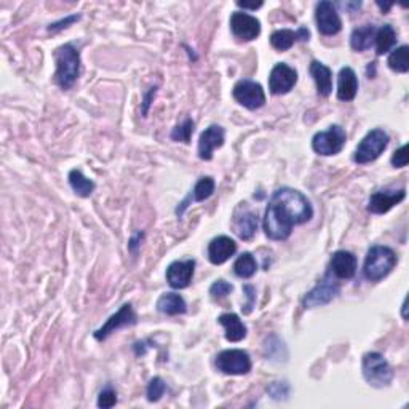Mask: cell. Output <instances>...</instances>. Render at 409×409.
Listing matches in <instances>:
<instances>
[{"label":"cell","instance_id":"cell-23","mask_svg":"<svg viewBox=\"0 0 409 409\" xmlns=\"http://www.w3.org/2000/svg\"><path fill=\"white\" fill-rule=\"evenodd\" d=\"M218 321L224 326L225 339H227L229 343H240V340L247 338L248 329L237 314H223L218 319Z\"/></svg>","mask_w":409,"mask_h":409},{"label":"cell","instance_id":"cell-13","mask_svg":"<svg viewBox=\"0 0 409 409\" xmlns=\"http://www.w3.org/2000/svg\"><path fill=\"white\" fill-rule=\"evenodd\" d=\"M315 21L316 28H319L320 34L323 35H336L343 29V21L336 10L334 5L328 0L316 4L315 8Z\"/></svg>","mask_w":409,"mask_h":409},{"label":"cell","instance_id":"cell-1","mask_svg":"<svg viewBox=\"0 0 409 409\" xmlns=\"http://www.w3.org/2000/svg\"><path fill=\"white\" fill-rule=\"evenodd\" d=\"M314 218V208L302 192L291 187L273 192L264 215V232L271 240H286L292 227L309 223Z\"/></svg>","mask_w":409,"mask_h":409},{"label":"cell","instance_id":"cell-30","mask_svg":"<svg viewBox=\"0 0 409 409\" xmlns=\"http://www.w3.org/2000/svg\"><path fill=\"white\" fill-rule=\"evenodd\" d=\"M387 64L392 71L400 72V74H406L409 71V48L408 45H401L390 53L387 59Z\"/></svg>","mask_w":409,"mask_h":409},{"label":"cell","instance_id":"cell-32","mask_svg":"<svg viewBox=\"0 0 409 409\" xmlns=\"http://www.w3.org/2000/svg\"><path fill=\"white\" fill-rule=\"evenodd\" d=\"M165 390H167V384L162 377H154L148 386V400L150 403L158 401L165 395Z\"/></svg>","mask_w":409,"mask_h":409},{"label":"cell","instance_id":"cell-39","mask_svg":"<svg viewBox=\"0 0 409 409\" xmlns=\"http://www.w3.org/2000/svg\"><path fill=\"white\" fill-rule=\"evenodd\" d=\"M143 237H144L143 232H138L136 237H133L131 240H130V245H128V248H130L133 253L136 251V249H138L139 247H141V240H143Z\"/></svg>","mask_w":409,"mask_h":409},{"label":"cell","instance_id":"cell-22","mask_svg":"<svg viewBox=\"0 0 409 409\" xmlns=\"http://www.w3.org/2000/svg\"><path fill=\"white\" fill-rule=\"evenodd\" d=\"M358 93V77L352 67H343L338 77V97L340 101H353Z\"/></svg>","mask_w":409,"mask_h":409},{"label":"cell","instance_id":"cell-21","mask_svg":"<svg viewBox=\"0 0 409 409\" xmlns=\"http://www.w3.org/2000/svg\"><path fill=\"white\" fill-rule=\"evenodd\" d=\"M215 187H216V182L211 178V176H203V178H200L197 181V184L194 186L191 195H189V197L182 201L178 208H176V215L181 218L182 215H184V211L189 208V206H191V203L208 200L213 195V192H215Z\"/></svg>","mask_w":409,"mask_h":409},{"label":"cell","instance_id":"cell-18","mask_svg":"<svg viewBox=\"0 0 409 409\" xmlns=\"http://www.w3.org/2000/svg\"><path fill=\"white\" fill-rule=\"evenodd\" d=\"M357 256L350 251H336L329 261V271L339 280H350L357 273Z\"/></svg>","mask_w":409,"mask_h":409},{"label":"cell","instance_id":"cell-38","mask_svg":"<svg viewBox=\"0 0 409 409\" xmlns=\"http://www.w3.org/2000/svg\"><path fill=\"white\" fill-rule=\"evenodd\" d=\"M243 291L247 292V296H248V302L245 305V309H243V312L245 314H249L251 312V309H253V305H254V299H256V295H254V288L251 285H245L243 286Z\"/></svg>","mask_w":409,"mask_h":409},{"label":"cell","instance_id":"cell-3","mask_svg":"<svg viewBox=\"0 0 409 409\" xmlns=\"http://www.w3.org/2000/svg\"><path fill=\"white\" fill-rule=\"evenodd\" d=\"M396 266V254L389 247H372L366 254L363 273L369 282H381Z\"/></svg>","mask_w":409,"mask_h":409},{"label":"cell","instance_id":"cell-11","mask_svg":"<svg viewBox=\"0 0 409 409\" xmlns=\"http://www.w3.org/2000/svg\"><path fill=\"white\" fill-rule=\"evenodd\" d=\"M230 30L240 42H251L261 34V21L243 11H235L230 16Z\"/></svg>","mask_w":409,"mask_h":409},{"label":"cell","instance_id":"cell-42","mask_svg":"<svg viewBox=\"0 0 409 409\" xmlns=\"http://www.w3.org/2000/svg\"><path fill=\"white\" fill-rule=\"evenodd\" d=\"M377 5H379V8H381L382 11H386V13H387V11H389L390 8H392V4H386V5H384V4H381V2H377Z\"/></svg>","mask_w":409,"mask_h":409},{"label":"cell","instance_id":"cell-24","mask_svg":"<svg viewBox=\"0 0 409 409\" xmlns=\"http://www.w3.org/2000/svg\"><path fill=\"white\" fill-rule=\"evenodd\" d=\"M310 76H312L314 82L316 85L320 96H329L333 91V72L328 66H325L320 61H312L310 64Z\"/></svg>","mask_w":409,"mask_h":409},{"label":"cell","instance_id":"cell-28","mask_svg":"<svg viewBox=\"0 0 409 409\" xmlns=\"http://www.w3.org/2000/svg\"><path fill=\"white\" fill-rule=\"evenodd\" d=\"M69 184L72 187V191H74L78 197H83L87 198L90 197L91 194L95 192V182L88 179L87 176H85L81 170H72L69 173Z\"/></svg>","mask_w":409,"mask_h":409},{"label":"cell","instance_id":"cell-14","mask_svg":"<svg viewBox=\"0 0 409 409\" xmlns=\"http://www.w3.org/2000/svg\"><path fill=\"white\" fill-rule=\"evenodd\" d=\"M339 285L333 282V278L328 275L321 280V282L316 283L314 290H310L304 297V307L305 309H314V307H321V305H326L333 301V299L339 295Z\"/></svg>","mask_w":409,"mask_h":409},{"label":"cell","instance_id":"cell-26","mask_svg":"<svg viewBox=\"0 0 409 409\" xmlns=\"http://www.w3.org/2000/svg\"><path fill=\"white\" fill-rule=\"evenodd\" d=\"M376 35V26L372 24H366V26L353 29L350 35V47L355 52H364L372 45Z\"/></svg>","mask_w":409,"mask_h":409},{"label":"cell","instance_id":"cell-40","mask_svg":"<svg viewBox=\"0 0 409 409\" xmlns=\"http://www.w3.org/2000/svg\"><path fill=\"white\" fill-rule=\"evenodd\" d=\"M237 5H238V7H240V8H243V10H258V8L262 7V2L248 4V2H240V0H238Z\"/></svg>","mask_w":409,"mask_h":409},{"label":"cell","instance_id":"cell-7","mask_svg":"<svg viewBox=\"0 0 409 409\" xmlns=\"http://www.w3.org/2000/svg\"><path fill=\"white\" fill-rule=\"evenodd\" d=\"M347 133L340 125H331L326 131L316 133L312 139V149L320 155H336L344 149Z\"/></svg>","mask_w":409,"mask_h":409},{"label":"cell","instance_id":"cell-35","mask_svg":"<svg viewBox=\"0 0 409 409\" xmlns=\"http://www.w3.org/2000/svg\"><path fill=\"white\" fill-rule=\"evenodd\" d=\"M117 405V393L112 387H106L100 393V398H97V406L102 409H109Z\"/></svg>","mask_w":409,"mask_h":409},{"label":"cell","instance_id":"cell-5","mask_svg":"<svg viewBox=\"0 0 409 409\" xmlns=\"http://www.w3.org/2000/svg\"><path fill=\"white\" fill-rule=\"evenodd\" d=\"M387 146H389V134L386 131L381 130V128L371 130L362 139V143L358 144L355 154H353V162L358 165L374 162L381 157L382 152L387 149Z\"/></svg>","mask_w":409,"mask_h":409},{"label":"cell","instance_id":"cell-4","mask_svg":"<svg viewBox=\"0 0 409 409\" xmlns=\"http://www.w3.org/2000/svg\"><path fill=\"white\" fill-rule=\"evenodd\" d=\"M363 377L371 387L384 389L393 381V369L379 352H368L363 357Z\"/></svg>","mask_w":409,"mask_h":409},{"label":"cell","instance_id":"cell-16","mask_svg":"<svg viewBox=\"0 0 409 409\" xmlns=\"http://www.w3.org/2000/svg\"><path fill=\"white\" fill-rule=\"evenodd\" d=\"M406 198L405 189L398 191H379L374 192L368 201V211L372 215H386L390 210Z\"/></svg>","mask_w":409,"mask_h":409},{"label":"cell","instance_id":"cell-29","mask_svg":"<svg viewBox=\"0 0 409 409\" xmlns=\"http://www.w3.org/2000/svg\"><path fill=\"white\" fill-rule=\"evenodd\" d=\"M258 271V262L251 253H243L234 262V272L240 278H251Z\"/></svg>","mask_w":409,"mask_h":409},{"label":"cell","instance_id":"cell-31","mask_svg":"<svg viewBox=\"0 0 409 409\" xmlns=\"http://www.w3.org/2000/svg\"><path fill=\"white\" fill-rule=\"evenodd\" d=\"M194 130H195L194 120L192 119H186L184 121H182V124L174 126V130L172 131V139H173V141L189 144V143H191Z\"/></svg>","mask_w":409,"mask_h":409},{"label":"cell","instance_id":"cell-37","mask_svg":"<svg viewBox=\"0 0 409 409\" xmlns=\"http://www.w3.org/2000/svg\"><path fill=\"white\" fill-rule=\"evenodd\" d=\"M408 146H401V148L398 150H395V154L392 155V165L395 168H405L406 165H408Z\"/></svg>","mask_w":409,"mask_h":409},{"label":"cell","instance_id":"cell-41","mask_svg":"<svg viewBox=\"0 0 409 409\" xmlns=\"http://www.w3.org/2000/svg\"><path fill=\"white\" fill-rule=\"evenodd\" d=\"M155 91H157V88H150L149 96H146V100H144V109H143V114H144V115L148 114V107H149V105H150V97L155 95Z\"/></svg>","mask_w":409,"mask_h":409},{"label":"cell","instance_id":"cell-34","mask_svg":"<svg viewBox=\"0 0 409 409\" xmlns=\"http://www.w3.org/2000/svg\"><path fill=\"white\" fill-rule=\"evenodd\" d=\"M267 393L272 396L273 400H286L290 395V386L286 382H272L267 387Z\"/></svg>","mask_w":409,"mask_h":409},{"label":"cell","instance_id":"cell-10","mask_svg":"<svg viewBox=\"0 0 409 409\" xmlns=\"http://www.w3.org/2000/svg\"><path fill=\"white\" fill-rule=\"evenodd\" d=\"M136 323H138V315L133 310L131 304H124L119 309L117 314L109 316V320L105 323V325H102L100 329H96L95 339L101 343V340L107 339L109 336L117 331V329L125 328V326H133V325H136Z\"/></svg>","mask_w":409,"mask_h":409},{"label":"cell","instance_id":"cell-12","mask_svg":"<svg viewBox=\"0 0 409 409\" xmlns=\"http://www.w3.org/2000/svg\"><path fill=\"white\" fill-rule=\"evenodd\" d=\"M297 83V72L291 66L278 63L273 66L268 76V90L272 95H286Z\"/></svg>","mask_w":409,"mask_h":409},{"label":"cell","instance_id":"cell-36","mask_svg":"<svg viewBox=\"0 0 409 409\" xmlns=\"http://www.w3.org/2000/svg\"><path fill=\"white\" fill-rule=\"evenodd\" d=\"M81 20V15H71V16H67L64 18V20H61V21H57V23H53L48 26V32H59V30H63L66 28H69L71 24H74L76 21Z\"/></svg>","mask_w":409,"mask_h":409},{"label":"cell","instance_id":"cell-2","mask_svg":"<svg viewBox=\"0 0 409 409\" xmlns=\"http://www.w3.org/2000/svg\"><path fill=\"white\" fill-rule=\"evenodd\" d=\"M54 61H57V72H54V83L61 90H69L74 87L78 76H81V53L72 44L61 45L54 52Z\"/></svg>","mask_w":409,"mask_h":409},{"label":"cell","instance_id":"cell-9","mask_svg":"<svg viewBox=\"0 0 409 409\" xmlns=\"http://www.w3.org/2000/svg\"><path fill=\"white\" fill-rule=\"evenodd\" d=\"M232 230L242 240H251L258 230V215L249 210L248 203H238L232 216Z\"/></svg>","mask_w":409,"mask_h":409},{"label":"cell","instance_id":"cell-6","mask_svg":"<svg viewBox=\"0 0 409 409\" xmlns=\"http://www.w3.org/2000/svg\"><path fill=\"white\" fill-rule=\"evenodd\" d=\"M215 364L218 371H221L223 374H227V376L248 374L253 366L249 353L240 349H230V350L219 352Z\"/></svg>","mask_w":409,"mask_h":409},{"label":"cell","instance_id":"cell-8","mask_svg":"<svg viewBox=\"0 0 409 409\" xmlns=\"http://www.w3.org/2000/svg\"><path fill=\"white\" fill-rule=\"evenodd\" d=\"M234 100L242 105L243 107L249 109V111H256L266 105V93L262 90V85L253 81H240L235 83L234 90H232Z\"/></svg>","mask_w":409,"mask_h":409},{"label":"cell","instance_id":"cell-17","mask_svg":"<svg viewBox=\"0 0 409 409\" xmlns=\"http://www.w3.org/2000/svg\"><path fill=\"white\" fill-rule=\"evenodd\" d=\"M225 131L223 126L211 125L200 134L198 138V157L201 160H211L213 152L224 146Z\"/></svg>","mask_w":409,"mask_h":409},{"label":"cell","instance_id":"cell-33","mask_svg":"<svg viewBox=\"0 0 409 409\" xmlns=\"http://www.w3.org/2000/svg\"><path fill=\"white\" fill-rule=\"evenodd\" d=\"M232 291H234V286H232L229 282H225V280H218V282L211 285L210 295L213 299H218L219 301V299L229 296Z\"/></svg>","mask_w":409,"mask_h":409},{"label":"cell","instance_id":"cell-19","mask_svg":"<svg viewBox=\"0 0 409 409\" xmlns=\"http://www.w3.org/2000/svg\"><path fill=\"white\" fill-rule=\"evenodd\" d=\"M237 253V243L230 237L219 235L213 238L208 245V259L211 264L221 266Z\"/></svg>","mask_w":409,"mask_h":409},{"label":"cell","instance_id":"cell-25","mask_svg":"<svg viewBox=\"0 0 409 409\" xmlns=\"http://www.w3.org/2000/svg\"><path fill=\"white\" fill-rule=\"evenodd\" d=\"M157 310L165 315H181L187 312V304L176 292H165L157 301Z\"/></svg>","mask_w":409,"mask_h":409},{"label":"cell","instance_id":"cell-15","mask_svg":"<svg viewBox=\"0 0 409 409\" xmlns=\"http://www.w3.org/2000/svg\"><path fill=\"white\" fill-rule=\"evenodd\" d=\"M195 272V261H174L167 268V282L174 290H184L191 285Z\"/></svg>","mask_w":409,"mask_h":409},{"label":"cell","instance_id":"cell-27","mask_svg":"<svg viewBox=\"0 0 409 409\" xmlns=\"http://www.w3.org/2000/svg\"><path fill=\"white\" fill-rule=\"evenodd\" d=\"M374 42H376V53L379 54V57L392 50V47L396 44V32L392 24H384L379 29H376Z\"/></svg>","mask_w":409,"mask_h":409},{"label":"cell","instance_id":"cell-20","mask_svg":"<svg viewBox=\"0 0 409 409\" xmlns=\"http://www.w3.org/2000/svg\"><path fill=\"white\" fill-rule=\"evenodd\" d=\"M310 39V32L307 28H299L297 30L291 29H278L271 35V45L278 52H286L296 44V42H307Z\"/></svg>","mask_w":409,"mask_h":409}]
</instances>
